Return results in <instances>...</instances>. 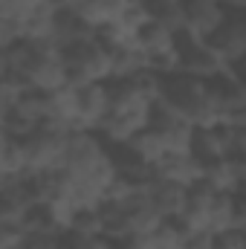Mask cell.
<instances>
[{"label": "cell", "mask_w": 246, "mask_h": 249, "mask_svg": "<svg viewBox=\"0 0 246 249\" xmlns=\"http://www.w3.org/2000/svg\"><path fill=\"white\" fill-rule=\"evenodd\" d=\"M226 20L241 32V38L246 41V6L244 9H232V12H226Z\"/></svg>", "instance_id": "7c38bea8"}, {"label": "cell", "mask_w": 246, "mask_h": 249, "mask_svg": "<svg viewBox=\"0 0 246 249\" xmlns=\"http://www.w3.org/2000/svg\"><path fill=\"white\" fill-rule=\"evenodd\" d=\"M177 55H180V72L197 75L203 81L229 70V67H223V61L214 55V50L206 41H200L194 35H185V32H180V38H177Z\"/></svg>", "instance_id": "7a4b0ae2"}, {"label": "cell", "mask_w": 246, "mask_h": 249, "mask_svg": "<svg viewBox=\"0 0 246 249\" xmlns=\"http://www.w3.org/2000/svg\"><path fill=\"white\" fill-rule=\"evenodd\" d=\"M241 67H244V70H246V58H244V64H241Z\"/></svg>", "instance_id": "4fadbf2b"}, {"label": "cell", "mask_w": 246, "mask_h": 249, "mask_svg": "<svg viewBox=\"0 0 246 249\" xmlns=\"http://www.w3.org/2000/svg\"><path fill=\"white\" fill-rule=\"evenodd\" d=\"M206 44L214 50V55L223 61V67H229V70L241 67L244 58H246V41L241 38V32H238L229 20H223V26H220Z\"/></svg>", "instance_id": "ba28073f"}, {"label": "cell", "mask_w": 246, "mask_h": 249, "mask_svg": "<svg viewBox=\"0 0 246 249\" xmlns=\"http://www.w3.org/2000/svg\"><path fill=\"white\" fill-rule=\"evenodd\" d=\"M154 171H157L159 180H168V183H177V186H185V188L200 183L203 174H206L203 162L194 154H165L162 160L154 162Z\"/></svg>", "instance_id": "5b68a950"}, {"label": "cell", "mask_w": 246, "mask_h": 249, "mask_svg": "<svg viewBox=\"0 0 246 249\" xmlns=\"http://www.w3.org/2000/svg\"><path fill=\"white\" fill-rule=\"evenodd\" d=\"M29 229L23 223H0V249H26Z\"/></svg>", "instance_id": "30bf717a"}, {"label": "cell", "mask_w": 246, "mask_h": 249, "mask_svg": "<svg viewBox=\"0 0 246 249\" xmlns=\"http://www.w3.org/2000/svg\"><path fill=\"white\" fill-rule=\"evenodd\" d=\"M177 38H180V32L168 29V26L159 23V20H151V23H145V26L136 32V47L142 50V55H145V61H148V58H157V55H171V53H177Z\"/></svg>", "instance_id": "52a82bcc"}, {"label": "cell", "mask_w": 246, "mask_h": 249, "mask_svg": "<svg viewBox=\"0 0 246 249\" xmlns=\"http://www.w3.org/2000/svg\"><path fill=\"white\" fill-rule=\"evenodd\" d=\"M214 249H246V232L244 229L214 232Z\"/></svg>", "instance_id": "8fae6325"}, {"label": "cell", "mask_w": 246, "mask_h": 249, "mask_svg": "<svg viewBox=\"0 0 246 249\" xmlns=\"http://www.w3.org/2000/svg\"><path fill=\"white\" fill-rule=\"evenodd\" d=\"M64 64H67V84L70 87H84V84H99V81L113 78L110 53L99 44V38L67 47L64 50Z\"/></svg>", "instance_id": "6da1fadb"}, {"label": "cell", "mask_w": 246, "mask_h": 249, "mask_svg": "<svg viewBox=\"0 0 246 249\" xmlns=\"http://www.w3.org/2000/svg\"><path fill=\"white\" fill-rule=\"evenodd\" d=\"M23 174H29L26 145H23V139L3 133V171H0V177L3 180H15V177H23Z\"/></svg>", "instance_id": "9c48e42d"}, {"label": "cell", "mask_w": 246, "mask_h": 249, "mask_svg": "<svg viewBox=\"0 0 246 249\" xmlns=\"http://www.w3.org/2000/svg\"><path fill=\"white\" fill-rule=\"evenodd\" d=\"M183 32L200 41H209L226 20V9L220 0H183Z\"/></svg>", "instance_id": "277c9868"}, {"label": "cell", "mask_w": 246, "mask_h": 249, "mask_svg": "<svg viewBox=\"0 0 246 249\" xmlns=\"http://www.w3.org/2000/svg\"><path fill=\"white\" fill-rule=\"evenodd\" d=\"M110 113L107 81L75 87V130H96Z\"/></svg>", "instance_id": "3957f363"}, {"label": "cell", "mask_w": 246, "mask_h": 249, "mask_svg": "<svg viewBox=\"0 0 246 249\" xmlns=\"http://www.w3.org/2000/svg\"><path fill=\"white\" fill-rule=\"evenodd\" d=\"M148 200L154 203V209L159 212L162 220H180L185 212V203H188V188L177 186V183H168V180H154L151 186L145 188Z\"/></svg>", "instance_id": "8992f818"}]
</instances>
